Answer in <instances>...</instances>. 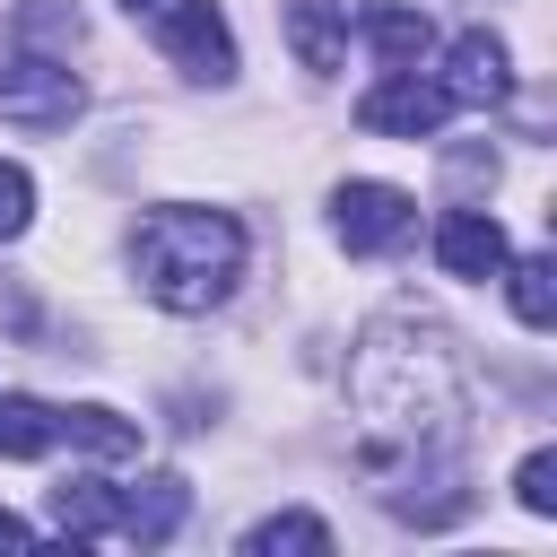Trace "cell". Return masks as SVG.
<instances>
[{"label": "cell", "instance_id": "ac0fdd59", "mask_svg": "<svg viewBox=\"0 0 557 557\" xmlns=\"http://www.w3.org/2000/svg\"><path fill=\"white\" fill-rule=\"evenodd\" d=\"M26 218H35V183H26V165H9V157H0V244H9V235H26Z\"/></svg>", "mask_w": 557, "mask_h": 557}, {"label": "cell", "instance_id": "7a4b0ae2", "mask_svg": "<svg viewBox=\"0 0 557 557\" xmlns=\"http://www.w3.org/2000/svg\"><path fill=\"white\" fill-rule=\"evenodd\" d=\"M78 113H87V87H78L70 61H52L35 44L0 61V122H17V131H70Z\"/></svg>", "mask_w": 557, "mask_h": 557}, {"label": "cell", "instance_id": "3957f363", "mask_svg": "<svg viewBox=\"0 0 557 557\" xmlns=\"http://www.w3.org/2000/svg\"><path fill=\"white\" fill-rule=\"evenodd\" d=\"M157 44H165V61L174 70H191V78H235V26H226V9L218 0H165L157 9Z\"/></svg>", "mask_w": 557, "mask_h": 557}, {"label": "cell", "instance_id": "8fae6325", "mask_svg": "<svg viewBox=\"0 0 557 557\" xmlns=\"http://www.w3.org/2000/svg\"><path fill=\"white\" fill-rule=\"evenodd\" d=\"M52 444H61L52 409L35 392H0V461H44Z\"/></svg>", "mask_w": 557, "mask_h": 557}, {"label": "cell", "instance_id": "6da1fadb", "mask_svg": "<svg viewBox=\"0 0 557 557\" xmlns=\"http://www.w3.org/2000/svg\"><path fill=\"white\" fill-rule=\"evenodd\" d=\"M131 270L165 313H209L244 278V226L226 209H148L131 235Z\"/></svg>", "mask_w": 557, "mask_h": 557}, {"label": "cell", "instance_id": "e0dca14e", "mask_svg": "<svg viewBox=\"0 0 557 557\" xmlns=\"http://www.w3.org/2000/svg\"><path fill=\"white\" fill-rule=\"evenodd\" d=\"M513 496H522V513H557V453H531L522 470H513Z\"/></svg>", "mask_w": 557, "mask_h": 557}, {"label": "cell", "instance_id": "52a82bcc", "mask_svg": "<svg viewBox=\"0 0 557 557\" xmlns=\"http://www.w3.org/2000/svg\"><path fill=\"white\" fill-rule=\"evenodd\" d=\"M435 261H444L453 278H496V270L513 261V244H505V226H496L487 209H444V226H435Z\"/></svg>", "mask_w": 557, "mask_h": 557}, {"label": "cell", "instance_id": "9a60e30c", "mask_svg": "<svg viewBox=\"0 0 557 557\" xmlns=\"http://www.w3.org/2000/svg\"><path fill=\"white\" fill-rule=\"evenodd\" d=\"M278 548H331V522H313V513H270V522H252L244 531V557H278Z\"/></svg>", "mask_w": 557, "mask_h": 557}, {"label": "cell", "instance_id": "ba28073f", "mask_svg": "<svg viewBox=\"0 0 557 557\" xmlns=\"http://www.w3.org/2000/svg\"><path fill=\"white\" fill-rule=\"evenodd\" d=\"M183 513H191V487H183V479H139V487L122 496L113 531H122V540H139V548H157V540H174V531H183Z\"/></svg>", "mask_w": 557, "mask_h": 557}, {"label": "cell", "instance_id": "8992f818", "mask_svg": "<svg viewBox=\"0 0 557 557\" xmlns=\"http://www.w3.org/2000/svg\"><path fill=\"white\" fill-rule=\"evenodd\" d=\"M453 104H505V87H513V70H505V44L487 35V26H470V35H453V52H444V78H435Z\"/></svg>", "mask_w": 557, "mask_h": 557}, {"label": "cell", "instance_id": "277c9868", "mask_svg": "<svg viewBox=\"0 0 557 557\" xmlns=\"http://www.w3.org/2000/svg\"><path fill=\"white\" fill-rule=\"evenodd\" d=\"M331 226L348 252H400L418 235V200L400 183H339L331 191Z\"/></svg>", "mask_w": 557, "mask_h": 557}, {"label": "cell", "instance_id": "2e32d148", "mask_svg": "<svg viewBox=\"0 0 557 557\" xmlns=\"http://www.w3.org/2000/svg\"><path fill=\"white\" fill-rule=\"evenodd\" d=\"M17 35L44 52V44H78V9L70 0H17Z\"/></svg>", "mask_w": 557, "mask_h": 557}, {"label": "cell", "instance_id": "30bf717a", "mask_svg": "<svg viewBox=\"0 0 557 557\" xmlns=\"http://www.w3.org/2000/svg\"><path fill=\"white\" fill-rule=\"evenodd\" d=\"M52 426L78 444V453H104V461H131L139 453V426L122 418V409H104V400H78V409H52Z\"/></svg>", "mask_w": 557, "mask_h": 557}, {"label": "cell", "instance_id": "ffe728a7", "mask_svg": "<svg viewBox=\"0 0 557 557\" xmlns=\"http://www.w3.org/2000/svg\"><path fill=\"white\" fill-rule=\"evenodd\" d=\"M122 9H131V17H139V9H165V0H122Z\"/></svg>", "mask_w": 557, "mask_h": 557}, {"label": "cell", "instance_id": "7c38bea8", "mask_svg": "<svg viewBox=\"0 0 557 557\" xmlns=\"http://www.w3.org/2000/svg\"><path fill=\"white\" fill-rule=\"evenodd\" d=\"M366 44L383 52V70H418L426 44H435V26L418 9H366Z\"/></svg>", "mask_w": 557, "mask_h": 557}, {"label": "cell", "instance_id": "4fadbf2b", "mask_svg": "<svg viewBox=\"0 0 557 557\" xmlns=\"http://www.w3.org/2000/svg\"><path fill=\"white\" fill-rule=\"evenodd\" d=\"M113 513H122V496H113V487H96V479L52 487V522H61L70 540H104V531H113Z\"/></svg>", "mask_w": 557, "mask_h": 557}, {"label": "cell", "instance_id": "5b68a950", "mask_svg": "<svg viewBox=\"0 0 557 557\" xmlns=\"http://www.w3.org/2000/svg\"><path fill=\"white\" fill-rule=\"evenodd\" d=\"M444 113H453V96H444L435 78H418V70H383V78L357 96V122L383 131V139H435Z\"/></svg>", "mask_w": 557, "mask_h": 557}, {"label": "cell", "instance_id": "5bb4252c", "mask_svg": "<svg viewBox=\"0 0 557 557\" xmlns=\"http://www.w3.org/2000/svg\"><path fill=\"white\" fill-rule=\"evenodd\" d=\"M496 278H513V313H522L531 331L557 322V261H548V252H522V261H505Z\"/></svg>", "mask_w": 557, "mask_h": 557}, {"label": "cell", "instance_id": "d6986e66", "mask_svg": "<svg viewBox=\"0 0 557 557\" xmlns=\"http://www.w3.org/2000/svg\"><path fill=\"white\" fill-rule=\"evenodd\" d=\"M26 540H35V522H17V513L0 505V548H26Z\"/></svg>", "mask_w": 557, "mask_h": 557}, {"label": "cell", "instance_id": "9c48e42d", "mask_svg": "<svg viewBox=\"0 0 557 557\" xmlns=\"http://www.w3.org/2000/svg\"><path fill=\"white\" fill-rule=\"evenodd\" d=\"M287 52L322 78L348 52V0H287Z\"/></svg>", "mask_w": 557, "mask_h": 557}]
</instances>
